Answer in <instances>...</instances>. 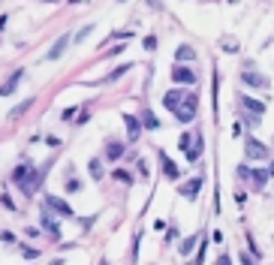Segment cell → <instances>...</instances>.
Segmentation results:
<instances>
[{
  "label": "cell",
  "instance_id": "cell-1",
  "mask_svg": "<svg viewBox=\"0 0 274 265\" xmlns=\"http://www.w3.org/2000/svg\"><path fill=\"white\" fill-rule=\"evenodd\" d=\"M12 181L21 187L24 196H33V193L39 190V184H43V172L33 169V166H27V163H21V166L12 172Z\"/></svg>",
  "mask_w": 274,
  "mask_h": 265
},
{
  "label": "cell",
  "instance_id": "cell-23",
  "mask_svg": "<svg viewBox=\"0 0 274 265\" xmlns=\"http://www.w3.org/2000/svg\"><path fill=\"white\" fill-rule=\"evenodd\" d=\"M220 49L229 52V54H235V52H238V43H235V40H220Z\"/></svg>",
  "mask_w": 274,
  "mask_h": 265
},
{
  "label": "cell",
  "instance_id": "cell-29",
  "mask_svg": "<svg viewBox=\"0 0 274 265\" xmlns=\"http://www.w3.org/2000/svg\"><path fill=\"white\" fill-rule=\"evenodd\" d=\"M145 49H148V52L157 49V36H145Z\"/></svg>",
  "mask_w": 274,
  "mask_h": 265
},
{
  "label": "cell",
  "instance_id": "cell-13",
  "mask_svg": "<svg viewBox=\"0 0 274 265\" xmlns=\"http://www.w3.org/2000/svg\"><path fill=\"white\" fill-rule=\"evenodd\" d=\"M124 124H127V136H130V139H139V133H142V121H139L136 115H124Z\"/></svg>",
  "mask_w": 274,
  "mask_h": 265
},
{
  "label": "cell",
  "instance_id": "cell-9",
  "mask_svg": "<svg viewBox=\"0 0 274 265\" xmlns=\"http://www.w3.org/2000/svg\"><path fill=\"white\" fill-rule=\"evenodd\" d=\"M181 100H184V91H178V88H175V91H166V94H163V106H166L169 111H175V108L181 106Z\"/></svg>",
  "mask_w": 274,
  "mask_h": 265
},
{
  "label": "cell",
  "instance_id": "cell-33",
  "mask_svg": "<svg viewBox=\"0 0 274 265\" xmlns=\"http://www.w3.org/2000/svg\"><path fill=\"white\" fill-rule=\"evenodd\" d=\"M43 3H57V0H43Z\"/></svg>",
  "mask_w": 274,
  "mask_h": 265
},
{
  "label": "cell",
  "instance_id": "cell-8",
  "mask_svg": "<svg viewBox=\"0 0 274 265\" xmlns=\"http://www.w3.org/2000/svg\"><path fill=\"white\" fill-rule=\"evenodd\" d=\"M172 82L193 85V82H196V75H193V69H187V66H172Z\"/></svg>",
  "mask_w": 274,
  "mask_h": 265
},
{
  "label": "cell",
  "instance_id": "cell-11",
  "mask_svg": "<svg viewBox=\"0 0 274 265\" xmlns=\"http://www.w3.org/2000/svg\"><path fill=\"white\" fill-rule=\"evenodd\" d=\"M43 229H46V232H49L52 238H60V223H57V220H55V217H52L49 211L43 214Z\"/></svg>",
  "mask_w": 274,
  "mask_h": 265
},
{
  "label": "cell",
  "instance_id": "cell-12",
  "mask_svg": "<svg viewBox=\"0 0 274 265\" xmlns=\"http://www.w3.org/2000/svg\"><path fill=\"white\" fill-rule=\"evenodd\" d=\"M160 163H163V172H166V178H169V181H178V178H181L178 166H175V163H172V160L163 154V151H160Z\"/></svg>",
  "mask_w": 274,
  "mask_h": 265
},
{
  "label": "cell",
  "instance_id": "cell-26",
  "mask_svg": "<svg viewBox=\"0 0 274 265\" xmlns=\"http://www.w3.org/2000/svg\"><path fill=\"white\" fill-rule=\"evenodd\" d=\"M91 30H94V24H88V27H82V30H78V36H75V43H82V40H85V36H88Z\"/></svg>",
  "mask_w": 274,
  "mask_h": 265
},
{
  "label": "cell",
  "instance_id": "cell-2",
  "mask_svg": "<svg viewBox=\"0 0 274 265\" xmlns=\"http://www.w3.org/2000/svg\"><path fill=\"white\" fill-rule=\"evenodd\" d=\"M172 115H175L181 124H190V121H196V115H199V97H196V94H184L181 106L172 111Z\"/></svg>",
  "mask_w": 274,
  "mask_h": 265
},
{
  "label": "cell",
  "instance_id": "cell-20",
  "mask_svg": "<svg viewBox=\"0 0 274 265\" xmlns=\"http://www.w3.org/2000/svg\"><path fill=\"white\" fill-rule=\"evenodd\" d=\"M268 178H271V175H268V169H259V172H253V175H250V181H253L256 187H262Z\"/></svg>",
  "mask_w": 274,
  "mask_h": 265
},
{
  "label": "cell",
  "instance_id": "cell-21",
  "mask_svg": "<svg viewBox=\"0 0 274 265\" xmlns=\"http://www.w3.org/2000/svg\"><path fill=\"white\" fill-rule=\"evenodd\" d=\"M127 69H130V63H124V66H117V69H111V72L106 75V85H109V82H114V79H121V75H124Z\"/></svg>",
  "mask_w": 274,
  "mask_h": 265
},
{
  "label": "cell",
  "instance_id": "cell-18",
  "mask_svg": "<svg viewBox=\"0 0 274 265\" xmlns=\"http://www.w3.org/2000/svg\"><path fill=\"white\" fill-rule=\"evenodd\" d=\"M244 108L250 111V115H256V118H259V115H262V111H265V106H262L259 100H244Z\"/></svg>",
  "mask_w": 274,
  "mask_h": 265
},
{
  "label": "cell",
  "instance_id": "cell-28",
  "mask_svg": "<svg viewBox=\"0 0 274 265\" xmlns=\"http://www.w3.org/2000/svg\"><path fill=\"white\" fill-rule=\"evenodd\" d=\"M21 253H24L27 259H36V256H39V250H33V247H21Z\"/></svg>",
  "mask_w": 274,
  "mask_h": 265
},
{
  "label": "cell",
  "instance_id": "cell-34",
  "mask_svg": "<svg viewBox=\"0 0 274 265\" xmlns=\"http://www.w3.org/2000/svg\"><path fill=\"white\" fill-rule=\"evenodd\" d=\"M117 3H124V0H117Z\"/></svg>",
  "mask_w": 274,
  "mask_h": 265
},
{
  "label": "cell",
  "instance_id": "cell-16",
  "mask_svg": "<svg viewBox=\"0 0 274 265\" xmlns=\"http://www.w3.org/2000/svg\"><path fill=\"white\" fill-rule=\"evenodd\" d=\"M196 57V52L190 49V46H178V52H175V60H181V63H190Z\"/></svg>",
  "mask_w": 274,
  "mask_h": 265
},
{
  "label": "cell",
  "instance_id": "cell-6",
  "mask_svg": "<svg viewBox=\"0 0 274 265\" xmlns=\"http://www.w3.org/2000/svg\"><path fill=\"white\" fill-rule=\"evenodd\" d=\"M199 190H202V178H190L187 184L178 187V193H181L184 199H196V196H199Z\"/></svg>",
  "mask_w": 274,
  "mask_h": 265
},
{
  "label": "cell",
  "instance_id": "cell-4",
  "mask_svg": "<svg viewBox=\"0 0 274 265\" xmlns=\"http://www.w3.org/2000/svg\"><path fill=\"white\" fill-rule=\"evenodd\" d=\"M244 85L247 88H256V91H265V88H271V82H268V75H262V72H253V69H244Z\"/></svg>",
  "mask_w": 274,
  "mask_h": 265
},
{
  "label": "cell",
  "instance_id": "cell-17",
  "mask_svg": "<svg viewBox=\"0 0 274 265\" xmlns=\"http://www.w3.org/2000/svg\"><path fill=\"white\" fill-rule=\"evenodd\" d=\"M142 124H145L148 130H160V121H157L154 111H142Z\"/></svg>",
  "mask_w": 274,
  "mask_h": 265
},
{
  "label": "cell",
  "instance_id": "cell-7",
  "mask_svg": "<svg viewBox=\"0 0 274 265\" xmlns=\"http://www.w3.org/2000/svg\"><path fill=\"white\" fill-rule=\"evenodd\" d=\"M66 46H69V33H63V36H57V43L49 49V54H46V60H57L63 52H66Z\"/></svg>",
  "mask_w": 274,
  "mask_h": 265
},
{
  "label": "cell",
  "instance_id": "cell-3",
  "mask_svg": "<svg viewBox=\"0 0 274 265\" xmlns=\"http://www.w3.org/2000/svg\"><path fill=\"white\" fill-rule=\"evenodd\" d=\"M244 157H247V160H268V148H265L259 139L247 136V139H244Z\"/></svg>",
  "mask_w": 274,
  "mask_h": 265
},
{
  "label": "cell",
  "instance_id": "cell-31",
  "mask_svg": "<svg viewBox=\"0 0 274 265\" xmlns=\"http://www.w3.org/2000/svg\"><path fill=\"white\" fill-rule=\"evenodd\" d=\"M217 265H232V262H229V256H226V253H223V256H220V259H217Z\"/></svg>",
  "mask_w": 274,
  "mask_h": 265
},
{
  "label": "cell",
  "instance_id": "cell-25",
  "mask_svg": "<svg viewBox=\"0 0 274 265\" xmlns=\"http://www.w3.org/2000/svg\"><path fill=\"white\" fill-rule=\"evenodd\" d=\"M30 106H33V100H24V103H21V106H18L15 111H12V118H15V115H21V111H27Z\"/></svg>",
  "mask_w": 274,
  "mask_h": 265
},
{
  "label": "cell",
  "instance_id": "cell-22",
  "mask_svg": "<svg viewBox=\"0 0 274 265\" xmlns=\"http://www.w3.org/2000/svg\"><path fill=\"white\" fill-rule=\"evenodd\" d=\"M88 169H91V175H94L97 181H103V163H100V160H91V166H88Z\"/></svg>",
  "mask_w": 274,
  "mask_h": 265
},
{
  "label": "cell",
  "instance_id": "cell-32",
  "mask_svg": "<svg viewBox=\"0 0 274 265\" xmlns=\"http://www.w3.org/2000/svg\"><path fill=\"white\" fill-rule=\"evenodd\" d=\"M268 175H274V163H271V169H268Z\"/></svg>",
  "mask_w": 274,
  "mask_h": 265
},
{
  "label": "cell",
  "instance_id": "cell-19",
  "mask_svg": "<svg viewBox=\"0 0 274 265\" xmlns=\"http://www.w3.org/2000/svg\"><path fill=\"white\" fill-rule=\"evenodd\" d=\"M196 241H199V235H190V238H184V241H181V253H184V256H187V253H193Z\"/></svg>",
  "mask_w": 274,
  "mask_h": 265
},
{
  "label": "cell",
  "instance_id": "cell-10",
  "mask_svg": "<svg viewBox=\"0 0 274 265\" xmlns=\"http://www.w3.org/2000/svg\"><path fill=\"white\" fill-rule=\"evenodd\" d=\"M202 151H205V139H202V133H199V136H196V142H193V148H187V160L196 163V160L202 157Z\"/></svg>",
  "mask_w": 274,
  "mask_h": 265
},
{
  "label": "cell",
  "instance_id": "cell-30",
  "mask_svg": "<svg viewBox=\"0 0 274 265\" xmlns=\"http://www.w3.org/2000/svg\"><path fill=\"white\" fill-rule=\"evenodd\" d=\"M190 142H193V139H190V133H184V136H181V142H178V145H181V148H184V151H187V148H190Z\"/></svg>",
  "mask_w": 274,
  "mask_h": 265
},
{
  "label": "cell",
  "instance_id": "cell-27",
  "mask_svg": "<svg viewBox=\"0 0 274 265\" xmlns=\"http://www.w3.org/2000/svg\"><path fill=\"white\" fill-rule=\"evenodd\" d=\"M66 190H69V193H75V190H82V181H75V178H72V181L66 184Z\"/></svg>",
  "mask_w": 274,
  "mask_h": 265
},
{
  "label": "cell",
  "instance_id": "cell-15",
  "mask_svg": "<svg viewBox=\"0 0 274 265\" xmlns=\"http://www.w3.org/2000/svg\"><path fill=\"white\" fill-rule=\"evenodd\" d=\"M18 82H21V69H18V72L12 75V79H9V82H6L3 88H0V97H9V94H12V91L18 88Z\"/></svg>",
  "mask_w": 274,
  "mask_h": 265
},
{
  "label": "cell",
  "instance_id": "cell-14",
  "mask_svg": "<svg viewBox=\"0 0 274 265\" xmlns=\"http://www.w3.org/2000/svg\"><path fill=\"white\" fill-rule=\"evenodd\" d=\"M124 157V145L121 142H109L106 145V160H121Z\"/></svg>",
  "mask_w": 274,
  "mask_h": 265
},
{
  "label": "cell",
  "instance_id": "cell-5",
  "mask_svg": "<svg viewBox=\"0 0 274 265\" xmlns=\"http://www.w3.org/2000/svg\"><path fill=\"white\" fill-rule=\"evenodd\" d=\"M46 208L55 211V214H60V217H72V208H69L66 199H60V196H46Z\"/></svg>",
  "mask_w": 274,
  "mask_h": 265
},
{
  "label": "cell",
  "instance_id": "cell-24",
  "mask_svg": "<svg viewBox=\"0 0 274 265\" xmlns=\"http://www.w3.org/2000/svg\"><path fill=\"white\" fill-rule=\"evenodd\" d=\"M114 181H124V184L130 187V184H133V175H130V172H124V169H117V172H114Z\"/></svg>",
  "mask_w": 274,
  "mask_h": 265
}]
</instances>
